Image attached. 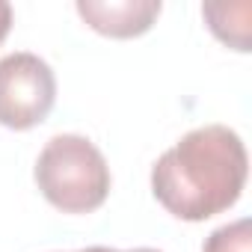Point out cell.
<instances>
[{"instance_id": "1", "label": "cell", "mask_w": 252, "mask_h": 252, "mask_svg": "<svg viewBox=\"0 0 252 252\" xmlns=\"http://www.w3.org/2000/svg\"><path fill=\"white\" fill-rule=\"evenodd\" d=\"M246 175L249 158L240 134L228 125H205L155 160L152 193L172 217L205 222L240 199Z\"/></svg>"}, {"instance_id": "2", "label": "cell", "mask_w": 252, "mask_h": 252, "mask_svg": "<svg viewBox=\"0 0 252 252\" xmlns=\"http://www.w3.org/2000/svg\"><path fill=\"white\" fill-rule=\"evenodd\" d=\"M33 178L39 193L63 214L98 211L113 184L101 149L80 134L51 137L39 152Z\"/></svg>"}, {"instance_id": "3", "label": "cell", "mask_w": 252, "mask_h": 252, "mask_svg": "<svg viewBox=\"0 0 252 252\" xmlns=\"http://www.w3.org/2000/svg\"><path fill=\"white\" fill-rule=\"evenodd\" d=\"M54 101L57 77L42 57L18 51L0 60V125L3 128H36L54 110Z\"/></svg>"}, {"instance_id": "4", "label": "cell", "mask_w": 252, "mask_h": 252, "mask_svg": "<svg viewBox=\"0 0 252 252\" xmlns=\"http://www.w3.org/2000/svg\"><path fill=\"white\" fill-rule=\"evenodd\" d=\"M160 0H77V15L101 36L134 39L152 30Z\"/></svg>"}, {"instance_id": "5", "label": "cell", "mask_w": 252, "mask_h": 252, "mask_svg": "<svg viewBox=\"0 0 252 252\" xmlns=\"http://www.w3.org/2000/svg\"><path fill=\"white\" fill-rule=\"evenodd\" d=\"M240 9H243V3H231V6L228 3H208V6H202V15L220 42L246 54L249 51V24H234V15Z\"/></svg>"}, {"instance_id": "6", "label": "cell", "mask_w": 252, "mask_h": 252, "mask_svg": "<svg viewBox=\"0 0 252 252\" xmlns=\"http://www.w3.org/2000/svg\"><path fill=\"white\" fill-rule=\"evenodd\" d=\"M202 252H252V231L249 220H234L220 225L202 243Z\"/></svg>"}, {"instance_id": "7", "label": "cell", "mask_w": 252, "mask_h": 252, "mask_svg": "<svg viewBox=\"0 0 252 252\" xmlns=\"http://www.w3.org/2000/svg\"><path fill=\"white\" fill-rule=\"evenodd\" d=\"M12 30V6L6 3V0H0V42H3Z\"/></svg>"}, {"instance_id": "8", "label": "cell", "mask_w": 252, "mask_h": 252, "mask_svg": "<svg viewBox=\"0 0 252 252\" xmlns=\"http://www.w3.org/2000/svg\"><path fill=\"white\" fill-rule=\"evenodd\" d=\"M77 252H122V249H110V246H86V249H77ZM125 252H160V249H146V246H140V249H125Z\"/></svg>"}]
</instances>
